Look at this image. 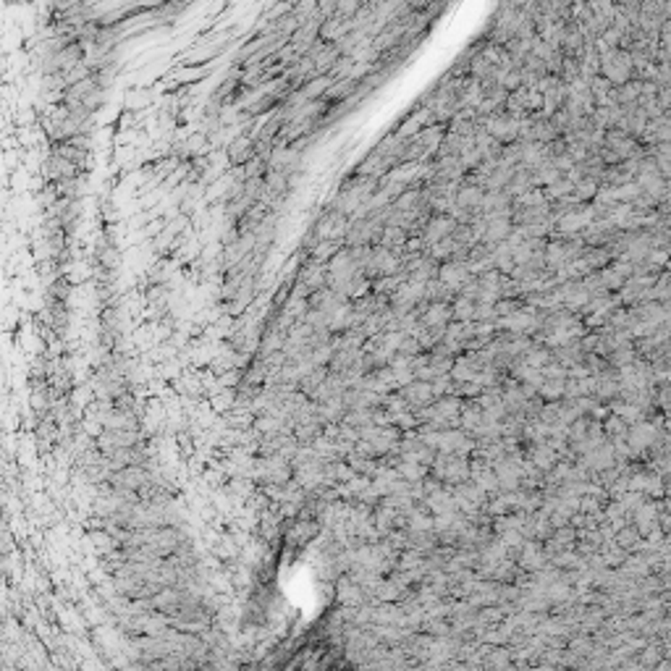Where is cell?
<instances>
[{
	"label": "cell",
	"instance_id": "obj_1",
	"mask_svg": "<svg viewBox=\"0 0 671 671\" xmlns=\"http://www.w3.org/2000/svg\"><path fill=\"white\" fill-rule=\"evenodd\" d=\"M430 467H433V475L441 483H448L451 488L464 483V480H470V472H472V464L467 462L464 454H438V457L433 459Z\"/></svg>",
	"mask_w": 671,
	"mask_h": 671
},
{
	"label": "cell",
	"instance_id": "obj_2",
	"mask_svg": "<svg viewBox=\"0 0 671 671\" xmlns=\"http://www.w3.org/2000/svg\"><path fill=\"white\" fill-rule=\"evenodd\" d=\"M336 600H339L341 609H354V606H362V603H370V595L349 574H343L341 580L336 582Z\"/></svg>",
	"mask_w": 671,
	"mask_h": 671
},
{
	"label": "cell",
	"instance_id": "obj_3",
	"mask_svg": "<svg viewBox=\"0 0 671 671\" xmlns=\"http://www.w3.org/2000/svg\"><path fill=\"white\" fill-rule=\"evenodd\" d=\"M516 564L527 571L551 569V567H548V564H551V556L545 554V548H541V543L538 541H525V545L519 548Z\"/></svg>",
	"mask_w": 671,
	"mask_h": 671
},
{
	"label": "cell",
	"instance_id": "obj_4",
	"mask_svg": "<svg viewBox=\"0 0 671 671\" xmlns=\"http://www.w3.org/2000/svg\"><path fill=\"white\" fill-rule=\"evenodd\" d=\"M401 396L409 404V409H425V407H430L435 401L430 380H417V378H414L412 383H407V386L401 388Z\"/></svg>",
	"mask_w": 671,
	"mask_h": 671
},
{
	"label": "cell",
	"instance_id": "obj_5",
	"mask_svg": "<svg viewBox=\"0 0 671 671\" xmlns=\"http://www.w3.org/2000/svg\"><path fill=\"white\" fill-rule=\"evenodd\" d=\"M113 480L121 493H131V490H139V488L147 486V472L142 467H137V464H129L126 470L118 472Z\"/></svg>",
	"mask_w": 671,
	"mask_h": 671
},
{
	"label": "cell",
	"instance_id": "obj_6",
	"mask_svg": "<svg viewBox=\"0 0 671 671\" xmlns=\"http://www.w3.org/2000/svg\"><path fill=\"white\" fill-rule=\"evenodd\" d=\"M451 317H454V312H451L446 304L435 302L428 312L422 315V326H425V328H430V330H435V333H446V328H448V320H451Z\"/></svg>",
	"mask_w": 671,
	"mask_h": 671
},
{
	"label": "cell",
	"instance_id": "obj_7",
	"mask_svg": "<svg viewBox=\"0 0 671 671\" xmlns=\"http://www.w3.org/2000/svg\"><path fill=\"white\" fill-rule=\"evenodd\" d=\"M467 268H462V265H446L441 271V281L448 288H462V286L467 284Z\"/></svg>",
	"mask_w": 671,
	"mask_h": 671
},
{
	"label": "cell",
	"instance_id": "obj_8",
	"mask_svg": "<svg viewBox=\"0 0 671 671\" xmlns=\"http://www.w3.org/2000/svg\"><path fill=\"white\" fill-rule=\"evenodd\" d=\"M425 467H428V464H420V462H412V459H399V462H396V470H399V475L404 477V480H409V483L422 480Z\"/></svg>",
	"mask_w": 671,
	"mask_h": 671
},
{
	"label": "cell",
	"instance_id": "obj_9",
	"mask_svg": "<svg viewBox=\"0 0 671 671\" xmlns=\"http://www.w3.org/2000/svg\"><path fill=\"white\" fill-rule=\"evenodd\" d=\"M475 299H470V297H462V299L454 302V307H451V312H454V317L457 320H462V323H470V320H475Z\"/></svg>",
	"mask_w": 671,
	"mask_h": 671
},
{
	"label": "cell",
	"instance_id": "obj_10",
	"mask_svg": "<svg viewBox=\"0 0 671 671\" xmlns=\"http://www.w3.org/2000/svg\"><path fill=\"white\" fill-rule=\"evenodd\" d=\"M614 412L622 417V420H627V422H640V417H643V412L635 407V404H614Z\"/></svg>",
	"mask_w": 671,
	"mask_h": 671
},
{
	"label": "cell",
	"instance_id": "obj_11",
	"mask_svg": "<svg viewBox=\"0 0 671 671\" xmlns=\"http://www.w3.org/2000/svg\"><path fill=\"white\" fill-rule=\"evenodd\" d=\"M486 663L488 666H506V663H509V650H496Z\"/></svg>",
	"mask_w": 671,
	"mask_h": 671
}]
</instances>
